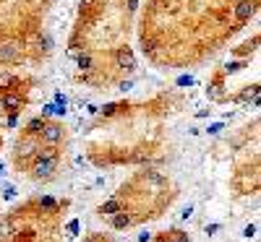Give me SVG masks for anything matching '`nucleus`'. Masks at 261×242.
<instances>
[{
  "instance_id": "6",
  "label": "nucleus",
  "mask_w": 261,
  "mask_h": 242,
  "mask_svg": "<svg viewBox=\"0 0 261 242\" xmlns=\"http://www.w3.org/2000/svg\"><path fill=\"white\" fill-rule=\"evenodd\" d=\"M11 169L24 183L55 185L71 164V130L53 115H34L18 125L8 148Z\"/></svg>"
},
{
  "instance_id": "8",
  "label": "nucleus",
  "mask_w": 261,
  "mask_h": 242,
  "mask_svg": "<svg viewBox=\"0 0 261 242\" xmlns=\"http://www.w3.org/2000/svg\"><path fill=\"white\" fill-rule=\"evenodd\" d=\"M71 201L34 193L0 216V242H65Z\"/></svg>"
},
{
  "instance_id": "10",
  "label": "nucleus",
  "mask_w": 261,
  "mask_h": 242,
  "mask_svg": "<svg viewBox=\"0 0 261 242\" xmlns=\"http://www.w3.org/2000/svg\"><path fill=\"white\" fill-rule=\"evenodd\" d=\"M37 89H39V78L32 73L0 76V151L6 148V141L18 128L21 115L34 102Z\"/></svg>"
},
{
  "instance_id": "1",
  "label": "nucleus",
  "mask_w": 261,
  "mask_h": 242,
  "mask_svg": "<svg viewBox=\"0 0 261 242\" xmlns=\"http://www.w3.org/2000/svg\"><path fill=\"white\" fill-rule=\"evenodd\" d=\"M261 0H141L134 47L157 71L180 73L209 63L238 39Z\"/></svg>"
},
{
  "instance_id": "3",
  "label": "nucleus",
  "mask_w": 261,
  "mask_h": 242,
  "mask_svg": "<svg viewBox=\"0 0 261 242\" xmlns=\"http://www.w3.org/2000/svg\"><path fill=\"white\" fill-rule=\"evenodd\" d=\"M141 0H81L68 34L71 73L92 92H118L136 73L134 24Z\"/></svg>"
},
{
  "instance_id": "2",
  "label": "nucleus",
  "mask_w": 261,
  "mask_h": 242,
  "mask_svg": "<svg viewBox=\"0 0 261 242\" xmlns=\"http://www.w3.org/2000/svg\"><path fill=\"white\" fill-rule=\"evenodd\" d=\"M186 104L188 97L178 89L105 104L81 136L86 162L97 169L160 167L172 154L175 123Z\"/></svg>"
},
{
  "instance_id": "9",
  "label": "nucleus",
  "mask_w": 261,
  "mask_h": 242,
  "mask_svg": "<svg viewBox=\"0 0 261 242\" xmlns=\"http://www.w3.org/2000/svg\"><path fill=\"white\" fill-rule=\"evenodd\" d=\"M227 188L235 198L258 195V115L227 138Z\"/></svg>"
},
{
  "instance_id": "12",
  "label": "nucleus",
  "mask_w": 261,
  "mask_h": 242,
  "mask_svg": "<svg viewBox=\"0 0 261 242\" xmlns=\"http://www.w3.org/2000/svg\"><path fill=\"white\" fill-rule=\"evenodd\" d=\"M81 242H118L113 234H107V232H89Z\"/></svg>"
},
{
  "instance_id": "7",
  "label": "nucleus",
  "mask_w": 261,
  "mask_h": 242,
  "mask_svg": "<svg viewBox=\"0 0 261 242\" xmlns=\"http://www.w3.org/2000/svg\"><path fill=\"white\" fill-rule=\"evenodd\" d=\"M206 99L212 104H258V29L232 45L206 76Z\"/></svg>"
},
{
  "instance_id": "4",
  "label": "nucleus",
  "mask_w": 261,
  "mask_h": 242,
  "mask_svg": "<svg viewBox=\"0 0 261 242\" xmlns=\"http://www.w3.org/2000/svg\"><path fill=\"white\" fill-rule=\"evenodd\" d=\"M180 185L160 167H139L94 208L97 219L110 232H130L146 227L175 206Z\"/></svg>"
},
{
  "instance_id": "5",
  "label": "nucleus",
  "mask_w": 261,
  "mask_h": 242,
  "mask_svg": "<svg viewBox=\"0 0 261 242\" xmlns=\"http://www.w3.org/2000/svg\"><path fill=\"white\" fill-rule=\"evenodd\" d=\"M55 0H0V76L39 68L53 55Z\"/></svg>"
},
{
  "instance_id": "11",
  "label": "nucleus",
  "mask_w": 261,
  "mask_h": 242,
  "mask_svg": "<svg viewBox=\"0 0 261 242\" xmlns=\"http://www.w3.org/2000/svg\"><path fill=\"white\" fill-rule=\"evenodd\" d=\"M149 242H193V237L183 227H167V229L154 232V234L149 237Z\"/></svg>"
}]
</instances>
